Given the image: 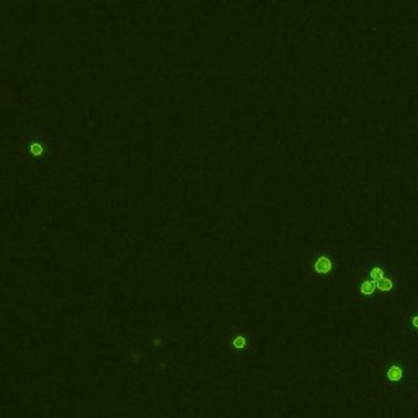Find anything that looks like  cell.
I'll use <instances>...</instances> for the list:
<instances>
[{
  "label": "cell",
  "instance_id": "cell-1",
  "mask_svg": "<svg viewBox=\"0 0 418 418\" xmlns=\"http://www.w3.org/2000/svg\"><path fill=\"white\" fill-rule=\"evenodd\" d=\"M369 280L376 283L377 289H381V291H384V292H392V291H394V287H395L394 280H392V278L386 273L384 268L379 266V265L371 266V270H369Z\"/></svg>",
  "mask_w": 418,
  "mask_h": 418
},
{
  "label": "cell",
  "instance_id": "cell-2",
  "mask_svg": "<svg viewBox=\"0 0 418 418\" xmlns=\"http://www.w3.org/2000/svg\"><path fill=\"white\" fill-rule=\"evenodd\" d=\"M404 376H405V371H404V366H402L400 363H394V365L387 366V369H386L387 381L399 382V381L404 379Z\"/></svg>",
  "mask_w": 418,
  "mask_h": 418
},
{
  "label": "cell",
  "instance_id": "cell-3",
  "mask_svg": "<svg viewBox=\"0 0 418 418\" xmlns=\"http://www.w3.org/2000/svg\"><path fill=\"white\" fill-rule=\"evenodd\" d=\"M314 271L317 273V275H328V273L332 271V260L328 257H318L315 261H314Z\"/></svg>",
  "mask_w": 418,
  "mask_h": 418
},
{
  "label": "cell",
  "instance_id": "cell-4",
  "mask_svg": "<svg viewBox=\"0 0 418 418\" xmlns=\"http://www.w3.org/2000/svg\"><path fill=\"white\" fill-rule=\"evenodd\" d=\"M376 291H377V286H376V283H374V281L366 280V281H363V283H361V286H360V292H361L363 296H372Z\"/></svg>",
  "mask_w": 418,
  "mask_h": 418
},
{
  "label": "cell",
  "instance_id": "cell-5",
  "mask_svg": "<svg viewBox=\"0 0 418 418\" xmlns=\"http://www.w3.org/2000/svg\"><path fill=\"white\" fill-rule=\"evenodd\" d=\"M407 320H409L410 328H414V330H418V314H417V312L407 317Z\"/></svg>",
  "mask_w": 418,
  "mask_h": 418
},
{
  "label": "cell",
  "instance_id": "cell-6",
  "mask_svg": "<svg viewBox=\"0 0 418 418\" xmlns=\"http://www.w3.org/2000/svg\"><path fill=\"white\" fill-rule=\"evenodd\" d=\"M29 151H31V154H33V156H39V154L43 152V147H41V144H33V146H31V149H29Z\"/></svg>",
  "mask_w": 418,
  "mask_h": 418
},
{
  "label": "cell",
  "instance_id": "cell-7",
  "mask_svg": "<svg viewBox=\"0 0 418 418\" xmlns=\"http://www.w3.org/2000/svg\"><path fill=\"white\" fill-rule=\"evenodd\" d=\"M234 345H235L237 348H242L243 345H245V340H243L242 337H237L235 340H234Z\"/></svg>",
  "mask_w": 418,
  "mask_h": 418
}]
</instances>
